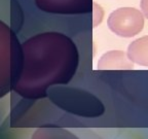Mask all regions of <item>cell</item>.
Wrapping results in <instances>:
<instances>
[{
    "mask_svg": "<svg viewBox=\"0 0 148 139\" xmlns=\"http://www.w3.org/2000/svg\"><path fill=\"white\" fill-rule=\"evenodd\" d=\"M21 67L12 90L26 99L46 97L49 87L67 85L78 68V50L62 33L37 34L21 44Z\"/></svg>",
    "mask_w": 148,
    "mask_h": 139,
    "instance_id": "1",
    "label": "cell"
},
{
    "mask_svg": "<svg viewBox=\"0 0 148 139\" xmlns=\"http://www.w3.org/2000/svg\"><path fill=\"white\" fill-rule=\"evenodd\" d=\"M108 27L118 36L133 37L143 29V14L134 7L118 8L109 16Z\"/></svg>",
    "mask_w": 148,
    "mask_h": 139,
    "instance_id": "2",
    "label": "cell"
},
{
    "mask_svg": "<svg viewBox=\"0 0 148 139\" xmlns=\"http://www.w3.org/2000/svg\"><path fill=\"white\" fill-rule=\"evenodd\" d=\"M40 10L57 14H81L92 10V0H34Z\"/></svg>",
    "mask_w": 148,
    "mask_h": 139,
    "instance_id": "3",
    "label": "cell"
},
{
    "mask_svg": "<svg viewBox=\"0 0 148 139\" xmlns=\"http://www.w3.org/2000/svg\"><path fill=\"white\" fill-rule=\"evenodd\" d=\"M133 61L121 51H111L102 56L98 63L100 70H131L134 68Z\"/></svg>",
    "mask_w": 148,
    "mask_h": 139,
    "instance_id": "4",
    "label": "cell"
},
{
    "mask_svg": "<svg viewBox=\"0 0 148 139\" xmlns=\"http://www.w3.org/2000/svg\"><path fill=\"white\" fill-rule=\"evenodd\" d=\"M127 56L136 64L148 67V35L138 38L130 44Z\"/></svg>",
    "mask_w": 148,
    "mask_h": 139,
    "instance_id": "5",
    "label": "cell"
},
{
    "mask_svg": "<svg viewBox=\"0 0 148 139\" xmlns=\"http://www.w3.org/2000/svg\"><path fill=\"white\" fill-rule=\"evenodd\" d=\"M141 9L144 16L148 19V0H141Z\"/></svg>",
    "mask_w": 148,
    "mask_h": 139,
    "instance_id": "6",
    "label": "cell"
}]
</instances>
